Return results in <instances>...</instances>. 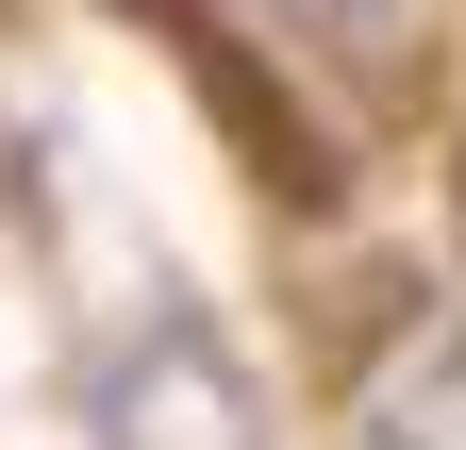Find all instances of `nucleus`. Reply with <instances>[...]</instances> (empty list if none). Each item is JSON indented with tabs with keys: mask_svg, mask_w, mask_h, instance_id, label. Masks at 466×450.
Returning a JSON list of instances; mask_svg holds the SVG:
<instances>
[{
	"mask_svg": "<svg viewBox=\"0 0 466 450\" xmlns=\"http://www.w3.org/2000/svg\"><path fill=\"white\" fill-rule=\"evenodd\" d=\"M84 434L100 450H267V401H250V367L167 301V317H134L84 367Z\"/></svg>",
	"mask_w": 466,
	"mask_h": 450,
	"instance_id": "obj_1",
	"label": "nucleus"
},
{
	"mask_svg": "<svg viewBox=\"0 0 466 450\" xmlns=\"http://www.w3.org/2000/svg\"><path fill=\"white\" fill-rule=\"evenodd\" d=\"M367 450H466V317H417L367 384Z\"/></svg>",
	"mask_w": 466,
	"mask_h": 450,
	"instance_id": "obj_2",
	"label": "nucleus"
},
{
	"mask_svg": "<svg viewBox=\"0 0 466 450\" xmlns=\"http://www.w3.org/2000/svg\"><path fill=\"white\" fill-rule=\"evenodd\" d=\"M317 17H383V0H317Z\"/></svg>",
	"mask_w": 466,
	"mask_h": 450,
	"instance_id": "obj_3",
	"label": "nucleus"
}]
</instances>
